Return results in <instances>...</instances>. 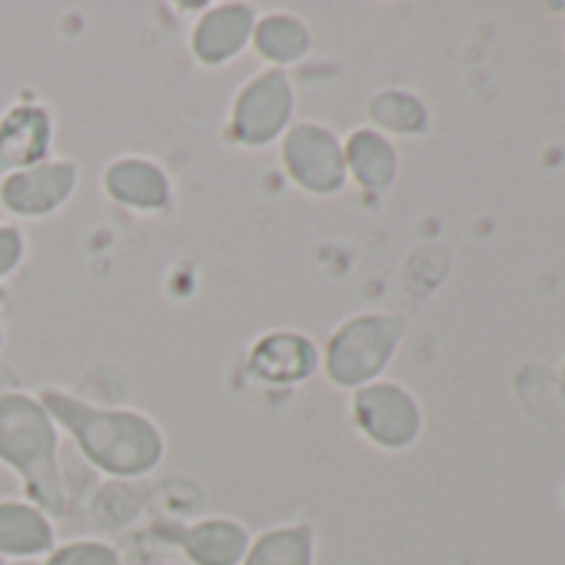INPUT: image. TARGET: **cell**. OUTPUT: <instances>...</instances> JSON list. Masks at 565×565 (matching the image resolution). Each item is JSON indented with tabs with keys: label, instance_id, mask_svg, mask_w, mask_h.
<instances>
[{
	"label": "cell",
	"instance_id": "obj_1",
	"mask_svg": "<svg viewBox=\"0 0 565 565\" xmlns=\"http://www.w3.org/2000/svg\"><path fill=\"white\" fill-rule=\"evenodd\" d=\"M38 396L57 429L74 439L84 462L100 476L117 482H137L163 466L167 436L150 413L90 403L61 386H44Z\"/></svg>",
	"mask_w": 565,
	"mask_h": 565
},
{
	"label": "cell",
	"instance_id": "obj_2",
	"mask_svg": "<svg viewBox=\"0 0 565 565\" xmlns=\"http://www.w3.org/2000/svg\"><path fill=\"white\" fill-rule=\"evenodd\" d=\"M0 466H8L21 479L24 499L51 519L67 512L61 429L38 393H0Z\"/></svg>",
	"mask_w": 565,
	"mask_h": 565
},
{
	"label": "cell",
	"instance_id": "obj_3",
	"mask_svg": "<svg viewBox=\"0 0 565 565\" xmlns=\"http://www.w3.org/2000/svg\"><path fill=\"white\" fill-rule=\"evenodd\" d=\"M297 124V87L290 71L263 67L246 77L226 114V134L243 150H263L279 143V137Z\"/></svg>",
	"mask_w": 565,
	"mask_h": 565
},
{
	"label": "cell",
	"instance_id": "obj_4",
	"mask_svg": "<svg viewBox=\"0 0 565 565\" xmlns=\"http://www.w3.org/2000/svg\"><path fill=\"white\" fill-rule=\"evenodd\" d=\"M396 337H399V323L390 317H373V313L350 317L330 333L327 350L320 353L323 356L320 366L333 386L363 390L386 366Z\"/></svg>",
	"mask_w": 565,
	"mask_h": 565
},
{
	"label": "cell",
	"instance_id": "obj_5",
	"mask_svg": "<svg viewBox=\"0 0 565 565\" xmlns=\"http://www.w3.org/2000/svg\"><path fill=\"white\" fill-rule=\"evenodd\" d=\"M276 147L282 173L307 196H337L347 186L343 140L330 127L317 120H297Z\"/></svg>",
	"mask_w": 565,
	"mask_h": 565
},
{
	"label": "cell",
	"instance_id": "obj_6",
	"mask_svg": "<svg viewBox=\"0 0 565 565\" xmlns=\"http://www.w3.org/2000/svg\"><path fill=\"white\" fill-rule=\"evenodd\" d=\"M81 183V167L71 157H47L28 170L0 177V210L14 220H47L64 210Z\"/></svg>",
	"mask_w": 565,
	"mask_h": 565
},
{
	"label": "cell",
	"instance_id": "obj_7",
	"mask_svg": "<svg viewBox=\"0 0 565 565\" xmlns=\"http://www.w3.org/2000/svg\"><path fill=\"white\" fill-rule=\"evenodd\" d=\"M320 363H323V356L310 333L279 327V330L259 333L249 343L243 370H246V380H253L259 386L297 390L320 373Z\"/></svg>",
	"mask_w": 565,
	"mask_h": 565
},
{
	"label": "cell",
	"instance_id": "obj_8",
	"mask_svg": "<svg viewBox=\"0 0 565 565\" xmlns=\"http://www.w3.org/2000/svg\"><path fill=\"white\" fill-rule=\"evenodd\" d=\"M256 18H259L256 8L243 4V0L206 4L190 28V41H186L190 57L206 71H220V67L233 64L249 47Z\"/></svg>",
	"mask_w": 565,
	"mask_h": 565
},
{
	"label": "cell",
	"instance_id": "obj_9",
	"mask_svg": "<svg viewBox=\"0 0 565 565\" xmlns=\"http://www.w3.org/2000/svg\"><path fill=\"white\" fill-rule=\"evenodd\" d=\"M100 190L110 203L140 216L163 213L173 203V180L167 167L143 153H120L110 163H104Z\"/></svg>",
	"mask_w": 565,
	"mask_h": 565
},
{
	"label": "cell",
	"instance_id": "obj_10",
	"mask_svg": "<svg viewBox=\"0 0 565 565\" xmlns=\"http://www.w3.org/2000/svg\"><path fill=\"white\" fill-rule=\"evenodd\" d=\"M356 429L383 449H399L416 436V406L393 383H370L353 396Z\"/></svg>",
	"mask_w": 565,
	"mask_h": 565
},
{
	"label": "cell",
	"instance_id": "obj_11",
	"mask_svg": "<svg viewBox=\"0 0 565 565\" xmlns=\"http://www.w3.org/2000/svg\"><path fill=\"white\" fill-rule=\"evenodd\" d=\"M54 117L41 100H18L0 117V173L28 170L54 157Z\"/></svg>",
	"mask_w": 565,
	"mask_h": 565
},
{
	"label": "cell",
	"instance_id": "obj_12",
	"mask_svg": "<svg viewBox=\"0 0 565 565\" xmlns=\"http://www.w3.org/2000/svg\"><path fill=\"white\" fill-rule=\"evenodd\" d=\"M190 565H239L249 548V529L233 515H203L163 532Z\"/></svg>",
	"mask_w": 565,
	"mask_h": 565
},
{
	"label": "cell",
	"instance_id": "obj_13",
	"mask_svg": "<svg viewBox=\"0 0 565 565\" xmlns=\"http://www.w3.org/2000/svg\"><path fill=\"white\" fill-rule=\"evenodd\" d=\"M57 545L54 519L28 499H0V558L44 562Z\"/></svg>",
	"mask_w": 565,
	"mask_h": 565
},
{
	"label": "cell",
	"instance_id": "obj_14",
	"mask_svg": "<svg viewBox=\"0 0 565 565\" xmlns=\"http://www.w3.org/2000/svg\"><path fill=\"white\" fill-rule=\"evenodd\" d=\"M310 47H313L310 28L297 14L273 11V14H259L253 24L249 51L273 71H290V67L303 64Z\"/></svg>",
	"mask_w": 565,
	"mask_h": 565
},
{
	"label": "cell",
	"instance_id": "obj_15",
	"mask_svg": "<svg viewBox=\"0 0 565 565\" xmlns=\"http://www.w3.org/2000/svg\"><path fill=\"white\" fill-rule=\"evenodd\" d=\"M239 565H317V529L310 522H282L249 539Z\"/></svg>",
	"mask_w": 565,
	"mask_h": 565
},
{
	"label": "cell",
	"instance_id": "obj_16",
	"mask_svg": "<svg viewBox=\"0 0 565 565\" xmlns=\"http://www.w3.org/2000/svg\"><path fill=\"white\" fill-rule=\"evenodd\" d=\"M343 163L347 177H353L363 190H383L396 173L393 147L376 130H353L343 140Z\"/></svg>",
	"mask_w": 565,
	"mask_h": 565
},
{
	"label": "cell",
	"instance_id": "obj_17",
	"mask_svg": "<svg viewBox=\"0 0 565 565\" xmlns=\"http://www.w3.org/2000/svg\"><path fill=\"white\" fill-rule=\"evenodd\" d=\"M140 509H143V499L134 489V482L107 479L90 502V519L100 529H124L140 515Z\"/></svg>",
	"mask_w": 565,
	"mask_h": 565
},
{
	"label": "cell",
	"instance_id": "obj_18",
	"mask_svg": "<svg viewBox=\"0 0 565 565\" xmlns=\"http://www.w3.org/2000/svg\"><path fill=\"white\" fill-rule=\"evenodd\" d=\"M41 565H124V555L107 539H67L57 542Z\"/></svg>",
	"mask_w": 565,
	"mask_h": 565
},
{
	"label": "cell",
	"instance_id": "obj_19",
	"mask_svg": "<svg viewBox=\"0 0 565 565\" xmlns=\"http://www.w3.org/2000/svg\"><path fill=\"white\" fill-rule=\"evenodd\" d=\"M28 256V236L18 223H0V282L11 279Z\"/></svg>",
	"mask_w": 565,
	"mask_h": 565
},
{
	"label": "cell",
	"instance_id": "obj_20",
	"mask_svg": "<svg viewBox=\"0 0 565 565\" xmlns=\"http://www.w3.org/2000/svg\"><path fill=\"white\" fill-rule=\"evenodd\" d=\"M4 343H8V333H4V327H0V353H4Z\"/></svg>",
	"mask_w": 565,
	"mask_h": 565
},
{
	"label": "cell",
	"instance_id": "obj_21",
	"mask_svg": "<svg viewBox=\"0 0 565 565\" xmlns=\"http://www.w3.org/2000/svg\"><path fill=\"white\" fill-rule=\"evenodd\" d=\"M8 565H41V562H8Z\"/></svg>",
	"mask_w": 565,
	"mask_h": 565
},
{
	"label": "cell",
	"instance_id": "obj_22",
	"mask_svg": "<svg viewBox=\"0 0 565 565\" xmlns=\"http://www.w3.org/2000/svg\"><path fill=\"white\" fill-rule=\"evenodd\" d=\"M157 565H173V562H157Z\"/></svg>",
	"mask_w": 565,
	"mask_h": 565
}]
</instances>
